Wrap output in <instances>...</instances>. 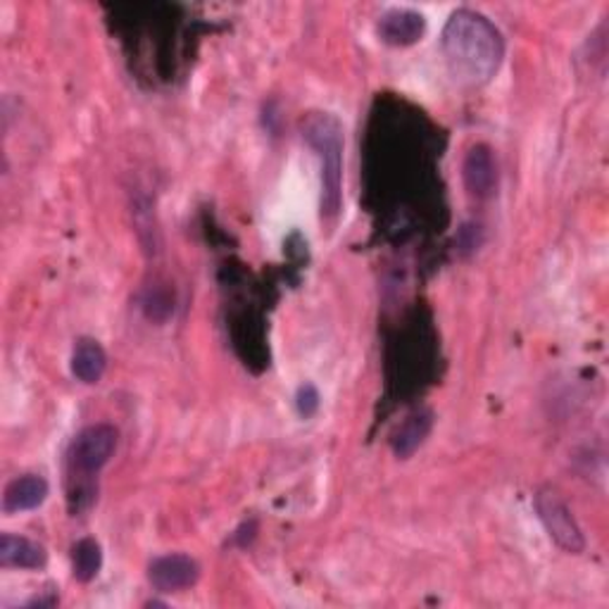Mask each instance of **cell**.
Masks as SVG:
<instances>
[{
    "mask_svg": "<svg viewBox=\"0 0 609 609\" xmlns=\"http://www.w3.org/2000/svg\"><path fill=\"white\" fill-rule=\"evenodd\" d=\"M440 50L452 79L474 88L488 84L498 74L505 60V38L486 15L460 8L443 27Z\"/></svg>",
    "mask_w": 609,
    "mask_h": 609,
    "instance_id": "6da1fadb",
    "label": "cell"
},
{
    "mask_svg": "<svg viewBox=\"0 0 609 609\" xmlns=\"http://www.w3.org/2000/svg\"><path fill=\"white\" fill-rule=\"evenodd\" d=\"M300 132L322 164V217L336 222L343 208V124L332 112H308Z\"/></svg>",
    "mask_w": 609,
    "mask_h": 609,
    "instance_id": "7a4b0ae2",
    "label": "cell"
},
{
    "mask_svg": "<svg viewBox=\"0 0 609 609\" xmlns=\"http://www.w3.org/2000/svg\"><path fill=\"white\" fill-rule=\"evenodd\" d=\"M117 428L112 424H91L82 428L70 446L72 474L94 476L103 469L117 448Z\"/></svg>",
    "mask_w": 609,
    "mask_h": 609,
    "instance_id": "3957f363",
    "label": "cell"
},
{
    "mask_svg": "<svg viewBox=\"0 0 609 609\" xmlns=\"http://www.w3.org/2000/svg\"><path fill=\"white\" fill-rule=\"evenodd\" d=\"M533 505H536L538 519L545 526V531H548V536L560 545L564 552L579 555L586 550V538H583V531L576 524L574 514H571V510L560 495L550 488H540L536 493V500H533Z\"/></svg>",
    "mask_w": 609,
    "mask_h": 609,
    "instance_id": "277c9868",
    "label": "cell"
},
{
    "mask_svg": "<svg viewBox=\"0 0 609 609\" xmlns=\"http://www.w3.org/2000/svg\"><path fill=\"white\" fill-rule=\"evenodd\" d=\"M200 579V567L188 555H162L148 567V581L160 593H179L196 586Z\"/></svg>",
    "mask_w": 609,
    "mask_h": 609,
    "instance_id": "5b68a950",
    "label": "cell"
},
{
    "mask_svg": "<svg viewBox=\"0 0 609 609\" xmlns=\"http://www.w3.org/2000/svg\"><path fill=\"white\" fill-rule=\"evenodd\" d=\"M462 179L469 196L476 200L493 198L498 188V162L486 144H476L467 150L462 162Z\"/></svg>",
    "mask_w": 609,
    "mask_h": 609,
    "instance_id": "8992f818",
    "label": "cell"
},
{
    "mask_svg": "<svg viewBox=\"0 0 609 609\" xmlns=\"http://www.w3.org/2000/svg\"><path fill=\"white\" fill-rule=\"evenodd\" d=\"M376 32L384 44L405 48V46L417 44L419 38L424 36L426 20L422 12H417V10L396 8V10H388L386 15H381Z\"/></svg>",
    "mask_w": 609,
    "mask_h": 609,
    "instance_id": "52a82bcc",
    "label": "cell"
},
{
    "mask_svg": "<svg viewBox=\"0 0 609 609\" xmlns=\"http://www.w3.org/2000/svg\"><path fill=\"white\" fill-rule=\"evenodd\" d=\"M48 493H50V486L44 476L24 474L8 484L5 493H3V512L17 514V512L36 510V507H41L46 502Z\"/></svg>",
    "mask_w": 609,
    "mask_h": 609,
    "instance_id": "ba28073f",
    "label": "cell"
},
{
    "mask_svg": "<svg viewBox=\"0 0 609 609\" xmlns=\"http://www.w3.org/2000/svg\"><path fill=\"white\" fill-rule=\"evenodd\" d=\"M48 552L41 543L24 536L3 533L0 536V567L5 569H44Z\"/></svg>",
    "mask_w": 609,
    "mask_h": 609,
    "instance_id": "9c48e42d",
    "label": "cell"
},
{
    "mask_svg": "<svg viewBox=\"0 0 609 609\" xmlns=\"http://www.w3.org/2000/svg\"><path fill=\"white\" fill-rule=\"evenodd\" d=\"M108 370V355L96 338H79L72 352V374L86 386L100 384Z\"/></svg>",
    "mask_w": 609,
    "mask_h": 609,
    "instance_id": "30bf717a",
    "label": "cell"
},
{
    "mask_svg": "<svg viewBox=\"0 0 609 609\" xmlns=\"http://www.w3.org/2000/svg\"><path fill=\"white\" fill-rule=\"evenodd\" d=\"M431 428H434V412L431 410H417L396 428V434L390 438V448L400 460L412 457L419 446L428 438Z\"/></svg>",
    "mask_w": 609,
    "mask_h": 609,
    "instance_id": "8fae6325",
    "label": "cell"
},
{
    "mask_svg": "<svg viewBox=\"0 0 609 609\" xmlns=\"http://www.w3.org/2000/svg\"><path fill=\"white\" fill-rule=\"evenodd\" d=\"M100 567H103V548L96 538H82L72 545V574L76 581H94Z\"/></svg>",
    "mask_w": 609,
    "mask_h": 609,
    "instance_id": "7c38bea8",
    "label": "cell"
},
{
    "mask_svg": "<svg viewBox=\"0 0 609 609\" xmlns=\"http://www.w3.org/2000/svg\"><path fill=\"white\" fill-rule=\"evenodd\" d=\"M144 310H146V316L152 322H164L167 316L172 314L174 310V304H172V298L170 294H164V290L156 288V290H148V296L144 300Z\"/></svg>",
    "mask_w": 609,
    "mask_h": 609,
    "instance_id": "4fadbf2b",
    "label": "cell"
},
{
    "mask_svg": "<svg viewBox=\"0 0 609 609\" xmlns=\"http://www.w3.org/2000/svg\"><path fill=\"white\" fill-rule=\"evenodd\" d=\"M322 408V396L314 384H302L296 393V410L302 419H312Z\"/></svg>",
    "mask_w": 609,
    "mask_h": 609,
    "instance_id": "5bb4252c",
    "label": "cell"
}]
</instances>
